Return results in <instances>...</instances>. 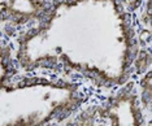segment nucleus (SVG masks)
<instances>
[{"label": "nucleus", "instance_id": "1", "mask_svg": "<svg viewBox=\"0 0 152 126\" xmlns=\"http://www.w3.org/2000/svg\"><path fill=\"white\" fill-rule=\"evenodd\" d=\"M1 126H47L68 118L85 101L81 86L63 79L29 78L22 82L3 83Z\"/></svg>", "mask_w": 152, "mask_h": 126}, {"label": "nucleus", "instance_id": "6", "mask_svg": "<svg viewBox=\"0 0 152 126\" xmlns=\"http://www.w3.org/2000/svg\"><path fill=\"white\" fill-rule=\"evenodd\" d=\"M121 1L125 4V7H131V8H137L138 5L142 3V0H121Z\"/></svg>", "mask_w": 152, "mask_h": 126}, {"label": "nucleus", "instance_id": "2", "mask_svg": "<svg viewBox=\"0 0 152 126\" xmlns=\"http://www.w3.org/2000/svg\"><path fill=\"white\" fill-rule=\"evenodd\" d=\"M65 126H146V117L133 86L79 111Z\"/></svg>", "mask_w": 152, "mask_h": 126}, {"label": "nucleus", "instance_id": "3", "mask_svg": "<svg viewBox=\"0 0 152 126\" xmlns=\"http://www.w3.org/2000/svg\"><path fill=\"white\" fill-rule=\"evenodd\" d=\"M48 7L43 0H3V16L4 21H15V25L26 23V21L38 18L39 21L46 15Z\"/></svg>", "mask_w": 152, "mask_h": 126}, {"label": "nucleus", "instance_id": "5", "mask_svg": "<svg viewBox=\"0 0 152 126\" xmlns=\"http://www.w3.org/2000/svg\"><path fill=\"white\" fill-rule=\"evenodd\" d=\"M144 23L150 27L152 33V0L146 1V8H144Z\"/></svg>", "mask_w": 152, "mask_h": 126}, {"label": "nucleus", "instance_id": "4", "mask_svg": "<svg viewBox=\"0 0 152 126\" xmlns=\"http://www.w3.org/2000/svg\"><path fill=\"white\" fill-rule=\"evenodd\" d=\"M137 91L142 108L150 114H152V70L143 74Z\"/></svg>", "mask_w": 152, "mask_h": 126}]
</instances>
